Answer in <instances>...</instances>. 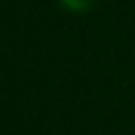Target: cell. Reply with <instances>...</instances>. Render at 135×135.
Masks as SVG:
<instances>
[{
    "mask_svg": "<svg viewBox=\"0 0 135 135\" xmlns=\"http://www.w3.org/2000/svg\"><path fill=\"white\" fill-rule=\"evenodd\" d=\"M61 2L72 11H82V8H86L91 4V0H61Z\"/></svg>",
    "mask_w": 135,
    "mask_h": 135,
    "instance_id": "6da1fadb",
    "label": "cell"
}]
</instances>
